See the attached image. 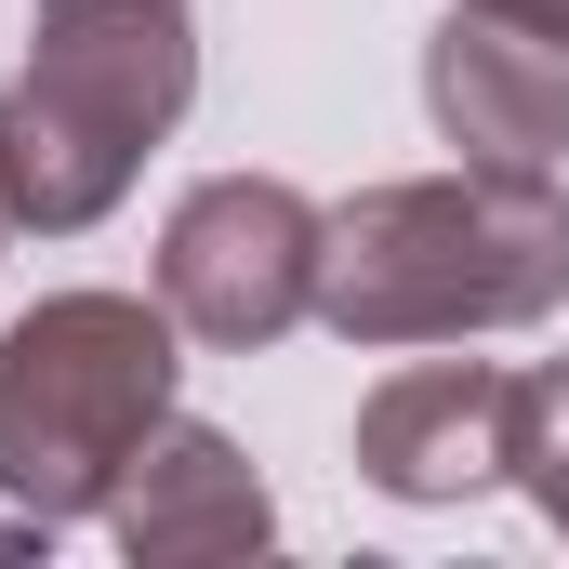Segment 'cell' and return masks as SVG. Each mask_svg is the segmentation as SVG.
<instances>
[{
	"label": "cell",
	"mask_w": 569,
	"mask_h": 569,
	"mask_svg": "<svg viewBox=\"0 0 569 569\" xmlns=\"http://www.w3.org/2000/svg\"><path fill=\"white\" fill-rule=\"evenodd\" d=\"M557 305H569V199L503 159L371 186L318 239V318L345 345H463V331H530Z\"/></svg>",
	"instance_id": "1"
},
{
	"label": "cell",
	"mask_w": 569,
	"mask_h": 569,
	"mask_svg": "<svg viewBox=\"0 0 569 569\" xmlns=\"http://www.w3.org/2000/svg\"><path fill=\"white\" fill-rule=\"evenodd\" d=\"M199 93L186 0H40V53L0 93V212L40 239H80L133 159Z\"/></svg>",
	"instance_id": "2"
},
{
	"label": "cell",
	"mask_w": 569,
	"mask_h": 569,
	"mask_svg": "<svg viewBox=\"0 0 569 569\" xmlns=\"http://www.w3.org/2000/svg\"><path fill=\"white\" fill-rule=\"evenodd\" d=\"M172 425V305L53 291L0 331V490L27 517H107L133 450Z\"/></svg>",
	"instance_id": "3"
},
{
	"label": "cell",
	"mask_w": 569,
	"mask_h": 569,
	"mask_svg": "<svg viewBox=\"0 0 569 569\" xmlns=\"http://www.w3.org/2000/svg\"><path fill=\"white\" fill-rule=\"evenodd\" d=\"M318 239H331V212L305 186H279V172H212L172 212V239H159L172 331H199V345H279L291 318H318Z\"/></svg>",
	"instance_id": "4"
},
{
	"label": "cell",
	"mask_w": 569,
	"mask_h": 569,
	"mask_svg": "<svg viewBox=\"0 0 569 569\" xmlns=\"http://www.w3.org/2000/svg\"><path fill=\"white\" fill-rule=\"evenodd\" d=\"M517 385L503 358H411L398 385L358 398V477L398 503H463L490 477H517Z\"/></svg>",
	"instance_id": "5"
},
{
	"label": "cell",
	"mask_w": 569,
	"mask_h": 569,
	"mask_svg": "<svg viewBox=\"0 0 569 569\" xmlns=\"http://www.w3.org/2000/svg\"><path fill=\"white\" fill-rule=\"evenodd\" d=\"M425 107L463 159H503V172H557L569 146V40L490 13V0H450V27L425 40Z\"/></svg>",
	"instance_id": "6"
},
{
	"label": "cell",
	"mask_w": 569,
	"mask_h": 569,
	"mask_svg": "<svg viewBox=\"0 0 569 569\" xmlns=\"http://www.w3.org/2000/svg\"><path fill=\"white\" fill-rule=\"evenodd\" d=\"M107 530H120V557H146V569H199V557H266L279 503H266V477L239 463V437L159 425L133 450V477L107 490Z\"/></svg>",
	"instance_id": "7"
},
{
	"label": "cell",
	"mask_w": 569,
	"mask_h": 569,
	"mask_svg": "<svg viewBox=\"0 0 569 569\" xmlns=\"http://www.w3.org/2000/svg\"><path fill=\"white\" fill-rule=\"evenodd\" d=\"M517 490L569 530V371H530L517 385Z\"/></svg>",
	"instance_id": "8"
},
{
	"label": "cell",
	"mask_w": 569,
	"mask_h": 569,
	"mask_svg": "<svg viewBox=\"0 0 569 569\" xmlns=\"http://www.w3.org/2000/svg\"><path fill=\"white\" fill-rule=\"evenodd\" d=\"M490 13H517V27H543V40H569V0H490Z\"/></svg>",
	"instance_id": "9"
},
{
	"label": "cell",
	"mask_w": 569,
	"mask_h": 569,
	"mask_svg": "<svg viewBox=\"0 0 569 569\" xmlns=\"http://www.w3.org/2000/svg\"><path fill=\"white\" fill-rule=\"evenodd\" d=\"M0 226H13V212H0Z\"/></svg>",
	"instance_id": "10"
}]
</instances>
